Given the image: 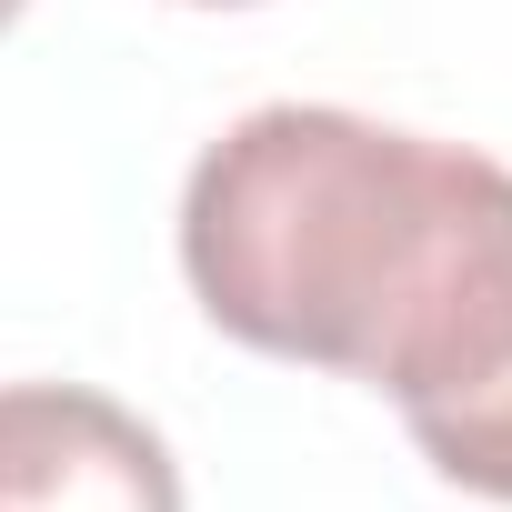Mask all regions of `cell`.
Wrapping results in <instances>:
<instances>
[{"label": "cell", "instance_id": "cell-2", "mask_svg": "<svg viewBox=\"0 0 512 512\" xmlns=\"http://www.w3.org/2000/svg\"><path fill=\"white\" fill-rule=\"evenodd\" d=\"M0 512H181V462L91 382H0Z\"/></svg>", "mask_w": 512, "mask_h": 512}, {"label": "cell", "instance_id": "cell-3", "mask_svg": "<svg viewBox=\"0 0 512 512\" xmlns=\"http://www.w3.org/2000/svg\"><path fill=\"white\" fill-rule=\"evenodd\" d=\"M412 452H422L442 482H462V492H482V502H512V372H502L482 402H462L452 422H432Z\"/></svg>", "mask_w": 512, "mask_h": 512}, {"label": "cell", "instance_id": "cell-5", "mask_svg": "<svg viewBox=\"0 0 512 512\" xmlns=\"http://www.w3.org/2000/svg\"><path fill=\"white\" fill-rule=\"evenodd\" d=\"M21 11H31V0H0V31H11V21H21Z\"/></svg>", "mask_w": 512, "mask_h": 512}, {"label": "cell", "instance_id": "cell-4", "mask_svg": "<svg viewBox=\"0 0 512 512\" xmlns=\"http://www.w3.org/2000/svg\"><path fill=\"white\" fill-rule=\"evenodd\" d=\"M181 11H262V0H181Z\"/></svg>", "mask_w": 512, "mask_h": 512}, {"label": "cell", "instance_id": "cell-1", "mask_svg": "<svg viewBox=\"0 0 512 512\" xmlns=\"http://www.w3.org/2000/svg\"><path fill=\"white\" fill-rule=\"evenodd\" d=\"M181 282L241 352L372 382L422 442L512 372V171L342 101H262L181 181Z\"/></svg>", "mask_w": 512, "mask_h": 512}]
</instances>
